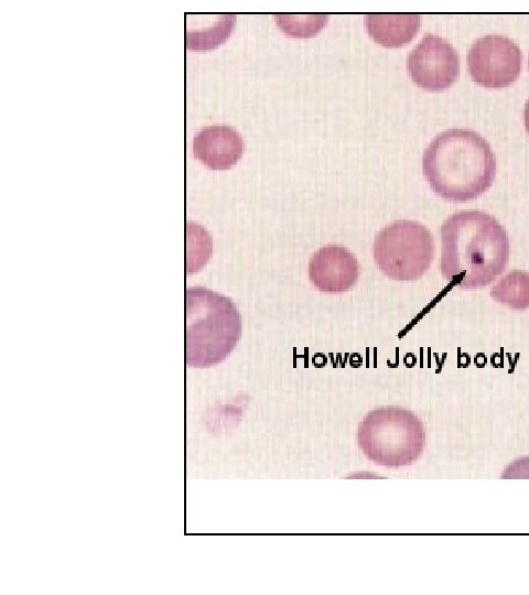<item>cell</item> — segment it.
<instances>
[{"label": "cell", "instance_id": "7a4b0ae2", "mask_svg": "<svg viewBox=\"0 0 529 595\" xmlns=\"http://www.w3.org/2000/svg\"><path fill=\"white\" fill-rule=\"evenodd\" d=\"M423 174L431 188L450 202H467L494 182L496 159L488 142L467 129L438 134L422 158Z\"/></svg>", "mask_w": 529, "mask_h": 595}, {"label": "cell", "instance_id": "6da1fadb", "mask_svg": "<svg viewBox=\"0 0 529 595\" xmlns=\"http://www.w3.org/2000/svg\"><path fill=\"white\" fill-rule=\"evenodd\" d=\"M440 270L451 285L479 289L507 266L509 240L504 227L481 210L451 215L441 226Z\"/></svg>", "mask_w": 529, "mask_h": 595}, {"label": "cell", "instance_id": "8fae6325", "mask_svg": "<svg viewBox=\"0 0 529 595\" xmlns=\"http://www.w3.org/2000/svg\"><path fill=\"white\" fill-rule=\"evenodd\" d=\"M492 298L514 310L529 307V273L514 270L506 273L490 289Z\"/></svg>", "mask_w": 529, "mask_h": 595}, {"label": "cell", "instance_id": "9c48e42d", "mask_svg": "<svg viewBox=\"0 0 529 595\" xmlns=\"http://www.w3.org/2000/svg\"><path fill=\"white\" fill-rule=\"evenodd\" d=\"M193 152L212 170H227L235 165L244 152V141L231 127L224 125L202 129L194 138Z\"/></svg>", "mask_w": 529, "mask_h": 595}, {"label": "cell", "instance_id": "52a82bcc", "mask_svg": "<svg viewBox=\"0 0 529 595\" xmlns=\"http://www.w3.org/2000/svg\"><path fill=\"white\" fill-rule=\"evenodd\" d=\"M411 79L420 87L439 91L450 87L460 75L455 48L444 39L425 34L407 58Z\"/></svg>", "mask_w": 529, "mask_h": 595}, {"label": "cell", "instance_id": "3957f363", "mask_svg": "<svg viewBox=\"0 0 529 595\" xmlns=\"http://www.w3.org/2000/svg\"><path fill=\"white\" fill-rule=\"evenodd\" d=\"M241 335V316L227 296L202 286L186 290V363L204 368L223 361Z\"/></svg>", "mask_w": 529, "mask_h": 595}, {"label": "cell", "instance_id": "7c38bea8", "mask_svg": "<svg viewBox=\"0 0 529 595\" xmlns=\"http://www.w3.org/2000/svg\"><path fill=\"white\" fill-rule=\"evenodd\" d=\"M235 23L234 15H217L208 26L187 33V47L206 50L223 43L230 34Z\"/></svg>", "mask_w": 529, "mask_h": 595}, {"label": "cell", "instance_id": "5bb4252c", "mask_svg": "<svg viewBox=\"0 0 529 595\" xmlns=\"http://www.w3.org/2000/svg\"><path fill=\"white\" fill-rule=\"evenodd\" d=\"M523 122L527 131L529 132V99L527 100L523 109Z\"/></svg>", "mask_w": 529, "mask_h": 595}, {"label": "cell", "instance_id": "30bf717a", "mask_svg": "<svg viewBox=\"0 0 529 595\" xmlns=\"http://www.w3.org/2000/svg\"><path fill=\"white\" fill-rule=\"evenodd\" d=\"M417 14H367L365 24L369 35L387 47H399L410 42L419 31Z\"/></svg>", "mask_w": 529, "mask_h": 595}, {"label": "cell", "instance_id": "9a60e30c", "mask_svg": "<svg viewBox=\"0 0 529 595\" xmlns=\"http://www.w3.org/2000/svg\"><path fill=\"white\" fill-rule=\"evenodd\" d=\"M528 65H529V60H528Z\"/></svg>", "mask_w": 529, "mask_h": 595}, {"label": "cell", "instance_id": "8992f818", "mask_svg": "<svg viewBox=\"0 0 529 595\" xmlns=\"http://www.w3.org/2000/svg\"><path fill=\"white\" fill-rule=\"evenodd\" d=\"M521 64L519 46L499 34L477 39L467 54L472 79L485 87L499 88L512 84L521 72Z\"/></svg>", "mask_w": 529, "mask_h": 595}, {"label": "cell", "instance_id": "277c9868", "mask_svg": "<svg viewBox=\"0 0 529 595\" xmlns=\"http://www.w3.org/2000/svg\"><path fill=\"white\" fill-rule=\"evenodd\" d=\"M357 442L371 462L390 468L410 465L424 448L425 432L421 420L400 407L370 411L359 423Z\"/></svg>", "mask_w": 529, "mask_h": 595}, {"label": "cell", "instance_id": "4fadbf2b", "mask_svg": "<svg viewBox=\"0 0 529 595\" xmlns=\"http://www.w3.org/2000/svg\"><path fill=\"white\" fill-rule=\"evenodd\" d=\"M276 20L279 26L292 36H312L319 32V30L324 25L327 18L320 15H306V17H294V15H282L279 14L276 17Z\"/></svg>", "mask_w": 529, "mask_h": 595}, {"label": "cell", "instance_id": "ba28073f", "mask_svg": "<svg viewBox=\"0 0 529 595\" xmlns=\"http://www.w3.org/2000/svg\"><path fill=\"white\" fill-rule=\"evenodd\" d=\"M358 275L356 257L342 246L322 247L313 253L309 262V278L322 292H345L357 282Z\"/></svg>", "mask_w": 529, "mask_h": 595}, {"label": "cell", "instance_id": "5b68a950", "mask_svg": "<svg viewBox=\"0 0 529 595\" xmlns=\"http://www.w3.org/2000/svg\"><path fill=\"white\" fill-rule=\"evenodd\" d=\"M373 250L375 262L384 274L392 280L412 281L430 268L434 241L422 224L399 219L377 234Z\"/></svg>", "mask_w": 529, "mask_h": 595}]
</instances>
